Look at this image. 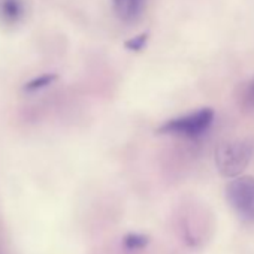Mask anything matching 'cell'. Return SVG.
I'll list each match as a JSON object with an SVG mask.
<instances>
[{"label": "cell", "instance_id": "8", "mask_svg": "<svg viewBox=\"0 0 254 254\" xmlns=\"http://www.w3.org/2000/svg\"><path fill=\"white\" fill-rule=\"evenodd\" d=\"M54 79V76L53 75H47V76H41L39 79H36V81H33L32 84H30V87L29 88H32V90H35V88H41V87H45V85H48L51 81Z\"/></svg>", "mask_w": 254, "mask_h": 254}, {"label": "cell", "instance_id": "6", "mask_svg": "<svg viewBox=\"0 0 254 254\" xmlns=\"http://www.w3.org/2000/svg\"><path fill=\"white\" fill-rule=\"evenodd\" d=\"M123 244L127 250H141V248L147 247L148 236H145L142 233H129L124 238Z\"/></svg>", "mask_w": 254, "mask_h": 254}, {"label": "cell", "instance_id": "4", "mask_svg": "<svg viewBox=\"0 0 254 254\" xmlns=\"http://www.w3.org/2000/svg\"><path fill=\"white\" fill-rule=\"evenodd\" d=\"M145 0H112V6L117 14V17L121 21H135L142 9H144Z\"/></svg>", "mask_w": 254, "mask_h": 254}, {"label": "cell", "instance_id": "7", "mask_svg": "<svg viewBox=\"0 0 254 254\" xmlns=\"http://www.w3.org/2000/svg\"><path fill=\"white\" fill-rule=\"evenodd\" d=\"M147 41H148V33H142L139 36H135V38H132L129 41H126L124 47L127 50H130V51H141L145 47Z\"/></svg>", "mask_w": 254, "mask_h": 254}, {"label": "cell", "instance_id": "3", "mask_svg": "<svg viewBox=\"0 0 254 254\" xmlns=\"http://www.w3.org/2000/svg\"><path fill=\"white\" fill-rule=\"evenodd\" d=\"M226 197L233 211L254 223V177H236L226 187Z\"/></svg>", "mask_w": 254, "mask_h": 254}, {"label": "cell", "instance_id": "1", "mask_svg": "<svg viewBox=\"0 0 254 254\" xmlns=\"http://www.w3.org/2000/svg\"><path fill=\"white\" fill-rule=\"evenodd\" d=\"M254 154L251 141H233L218 145L215 150V165L218 172L226 178L239 177L250 165Z\"/></svg>", "mask_w": 254, "mask_h": 254}, {"label": "cell", "instance_id": "9", "mask_svg": "<svg viewBox=\"0 0 254 254\" xmlns=\"http://www.w3.org/2000/svg\"><path fill=\"white\" fill-rule=\"evenodd\" d=\"M247 96H248V100L254 105V81L250 84V87H248V93H247Z\"/></svg>", "mask_w": 254, "mask_h": 254}, {"label": "cell", "instance_id": "2", "mask_svg": "<svg viewBox=\"0 0 254 254\" xmlns=\"http://www.w3.org/2000/svg\"><path fill=\"white\" fill-rule=\"evenodd\" d=\"M212 120H214V111L211 108H202L196 112L165 121L159 127V133L197 138L202 136L209 129Z\"/></svg>", "mask_w": 254, "mask_h": 254}, {"label": "cell", "instance_id": "5", "mask_svg": "<svg viewBox=\"0 0 254 254\" xmlns=\"http://www.w3.org/2000/svg\"><path fill=\"white\" fill-rule=\"evenodd\" d=\"M24 6L21 0H0V17L8 24H15L21 20Z\"/></svg>", "mask_w": 254, "mask_h": 254}]
</instances>
